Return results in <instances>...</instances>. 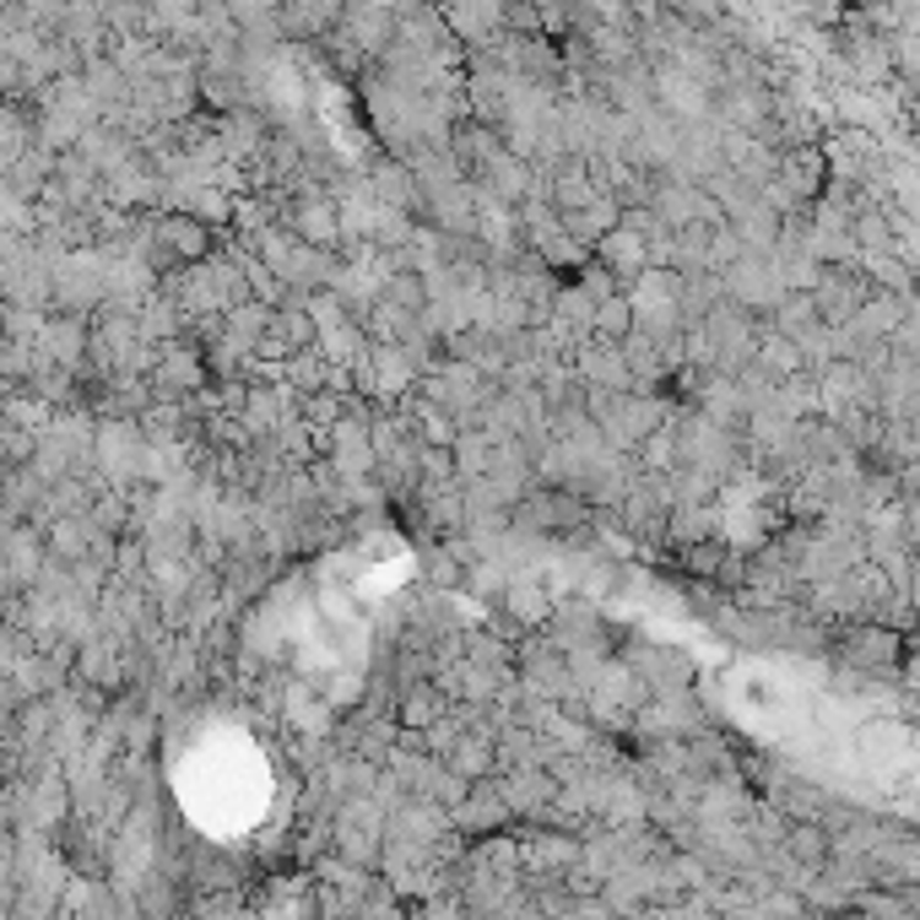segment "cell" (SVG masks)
<instances>
[{
    "mask_svg": "<svg viewBox=\"0 0 920 920\" xmlns=\"http://www.w3.org/2000/svg\"><path fill=\"white\" fill-rule=\"evenodd\" d=\"M503 607H509L514 623H542L547 618V590L537 586V580H514V586L503 590Z\"/></svg>",
    "mask_w": 920,
    "mask_h": 920,
    "instance_id": "1",
    "label": "cell"
}]
</instances>
